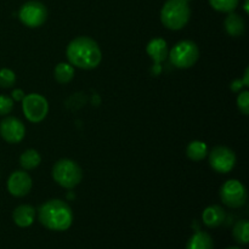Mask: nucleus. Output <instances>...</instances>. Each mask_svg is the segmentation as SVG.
Wrapping results in <instances>:
<instances>
[{
  "label": "nucleus",
  "mask_w": 249,
  "mask_h": 249,
  "mask_svg": "<svg viewBox=\"0 0 249 249\" xmlns=\"http://www.w3.org/2000/svg\"><path fill=\"white\" fill-rule=\"evenodd\" d=\"M66 55L71 65L82 70H94L102 60L99 44L89 36H78L73 39L68 44Z\"/></svg>",
  "instance_id": "1"
},
{
  "label": "nucleus",
  "mask_w": 249,
  "mask_h": 249,
  "mask_svg": "<svg viewBox=\"0 0 249 249\" xmlns=\"http://www.w3.org/2000/svg\"><path fill=\"white\" fill-rule=\"evenodd\" d=\"M41 225L53 231H66L71 228L73 213L71 207L61 199H50L38 211Z\"/></svg>",
  "instance_id": "2"
},
{
  "label": "nucleus",
  "mask_w": 249,
  "mask_h": 249,
  "mask_svg": "<svg viewBox=\"0 0 249 249\" xmlns=\"http://www.w3.org/2000/svg\"><path fill=\"white\" fill-rule=\"evenodd\" d=\"M190 15L189 0H168L160 11V21L165 28L179 31L186 26Z\"/></svg>",
  "instance_id": "3"
},
{
  "label": "nucleus",
  "mask_w": 249,
  "mask_h": 249,
  "mask_svg": "<svg viewBox=\"0 0 249 249\" xmlns=\"http://www.w3.org/2000/svg\"><path fill=\"white\" fill-rule=\"evenodd\" d=\"M53 178L60 186L65 189H74L82 181L83 170L74 160L63 158L53 165Z\"/></svg>",
  "instance_id": "4"
},
{
  "label": "nucleus",
  "mask_w": 249,
  "mask_h": 249,
  "mask_svg": "<svg viewBox=\"0 0 249 249\" xmlns=\"http://www.w3.org/2000/svg\"><path fill=\"white\" fill-rule=\"evenodd\" d=\"M168 56L174 67L186 70L198 61L199 49L192 40H181L173 46Z\"/></svg>",
  "instance_id": "5"
},
{
  "label": "nucleus",
  "mask_w": 249,
  "mask_h": 249,
  "mask_svg": "<svg viewBox=\"0 0 249 249\" xmlns=\"http://www.w3.org/2000/svg\"><path fill=\"white\" fill-rule=\"evenodd\" d=\"M23 114L32 123H40L45 119L49 112L48 100L39 94L24 95L22 99Z\"/></svg>",
  "instance_id": "6"
},
{
  "label": "nucleus",
  "mask_w": 249,
  "mask_h": 249,
  "mask_svg": "<svg viewBox=\"0 0 249 249\" xmlns=\"http://www.w3.org/2000/svg\"><path fill=\"white\" fill-rule=\"evenodd\" d=\"M19 21L29 28H36L45 23L48 18V10L45 5L36 0L24 2L18 11Z\"/></svg>",
  "instance_id": "7"
},
{
  "label": "nucleus",
  "mask_w": 249,
  "mask_h": 249,
  "mask_svg": "<svg viewBox=\"0 0 249 249\" xmlns=\"http://www.w3.org/2000/svg\"><path fill=\"white\" fill-rule=\"evenodd\" d=\"M220 198L230 208H240L247 202V190L238 180H228L220 189Z\"/></svg>",
  "instance_id": "8"
},
{
  "label": "nucleus",
  "mask_w": 249,
  "mask_h": 249,
  "mask_svg": "<svg viewBox=\"0 0 249 249\" xmlns=\"http://www.w3.org/2000/svg\"><path fill=\"white\" fill-rule=\"evenodd\" d=\"M209 164L215 172L226 174L235 167V152L226 146H216L209 153Z\"/></svg>",
  "instance_id": "9"
},
{
  "label": "nucleus",
  "mask_w": 249,
  "mask_h": 249,
  "mask_svg": "<svg viewBox=\"0 0 249 249\" xmlns=\"http://www.w3.org/2000/svg\"><path fill=\"white\" fill-rule=\"evenodd\" d=\"M0 135L6 142L18 143L26 135V128L16 117H6L0 123Z\"/></svg>",
  "instance_id": "10"
},
{
  "label": "nucleus",
  "mask_w": 249,
  "mask_h": 249,
  "mask_svg": "<svg viewBox=\"0 0 249 249\" xmlns=\"http://www.w3.org/2000/svg\"><path fill=\"white\" fill-rule=\"evenodd\" d=\"M32 189V178L23 170H17L7 180V190L15 197H24Z\"/></svg>",
  "instance_id": "11"
},
{
  "label": "nucleus",
  "mask_w": 249,
  "mask_h": 249,
  "mask_svg": "<svg viewBox=\"0 0 249 249\" xmlns=\"http://www.w3.org/2000/svg\"><path fill=\"white\" fill-rule=\"evenodd\" d=\"M146 53L150 56L151 60L155 62V68L152 70V72L157 75L160 72V65L163 61H165V58L169 55L167 41L162 38L152 39L146 46Z\"/></svg>",
  "instance_id": "12"
},
{
  "label": "nucleus",
  "mask_w": 249,
  "mask_h": 249,
  "mask_svg": "<svg viewBox=\"0 0 249 249\" xmlns=\"http://www.w3.org/2000/svg\"><path fill=\"white\" fill-rule=\"evenodd\" d=\"M225 211L224 208H221L220 206H209L207 207L203 211L202 214V220H203L204 225L208 226V228H218L225 220Z\"/></svg>",
  "instance_id": "13"
},
{
  "label": "nucleus",
  "mask_w": 249,
  "mask_h": 249,
  "mask_svg": "<svg viewBox=\"0 0 249 249\" xmlns=\"http://www.w3.org/2000/svg\"><path fill=\"white\" fill-rule=\"evenodd\" d=\"M36 218V209L29 204H21L12 213L15 224L19 228H28L33 224Z\"/></svg>",
  "instance_id": "14"
},
{
  "label": "nucleus",
  "mask_w": 249,
  "mask_h": 249,
  "mask_svg": "<svg viewBox=\"0 0 249 249\" xmlns=\"http://www.w3.org/2000/svg\"><path fill=\"white\" fill-rule=\"evenodd\" d=\"M224 27L229 36H241L246 31V22L242 17L235 12H229L224 21Z\"/></svg>",
  "instance_id": "15"
},
{
  "label": "nucleus",
  "mask_w": 249,
  "mask_h": 249,
  "mask_svg": "<svg viewBox=\"0 0 249 249\" xmlns=\"http://www.w3.org/2000/svg\"><path fill=\"white\" fill-rule=\"evenodd\" d=\"M213 238L203 231H198L187 241L186 249H213Z\"/></svg>",
  "instance_id": "16"
},
{
  "label": "nucleus",
  "mask_w": 249,
  "mask_h": 249,
  "mask_svg": "<svg viewBox=\"0 0 249 249\" xmlns=\"http://www.w3.org/2000/svg\"><path fill=\"white\" fill-rule=\"evenodd\" d=\"M186 155L194 162H198V160H204L208 155V146L206 145V142L199 140L191 141V142L187 145L186 148Z\"/></svg>",
  "instance_id": "17"
},
{
  "label": "nucleus",
  "mask_w": 249,
  "mask_h": 249,
  "mask_svg": "<svg viewBox=\"0 0 249 249\" xmlns=\"http://www.w3.org/2000/svg\"><path fill=\"white\" fill-rule=\"evenodd\" d=\"M53 77L60 84H67L74 77V68L71 63L60 62L55 67L53 71Z\"/></svg>",
  "instance_id": "18"
},
{
  "label": "nucleus",
  "mask_w": 249,
  "mask_h": 249,
  "mask_svg": "<svg viewBox=\"0 0 249 249\" xmlns=\"http://www.w3.org/2000/svg\"><path fill=\"white\" fill-rule=\"evenodd\" d=\"M41 162V157L39 155L38 151L33 150V148H29V150H26L19 157V164L23 169L26 170H32L36 169Z\"/></svg>",
  "instance_id": "19"
},
{
  "label": "nucleus",
  "mask_w": 249,
  "mask_h": 249,
  "mask_svg": "<svg viewBox=\"0 0 249 249\" xmlns=\"http://www.w3.org/2000/svg\"><path fill=\"white\" fill-rule=\"evenodd\" d=\"M233 238L240 245H247L249 242V223L247 220H240L235 224L232 230Z\"/></svg>",
  "instance_id": "20"
},
{
  "label": "nucleus",
  "mask_w": 249,
  "mask_h": 249,
  "mask_svg": "<svg viewBox=\"0 0 249 249\" xmlns=\"http://www.w3.org/2000/svg\"><path fill=\"white\" fill-rule=\"evenodd\" d=\"M240 0H209V4L219 12H232L238 6Z\"/></svg>",
  "instance_id": "21"
},
{
  "label": "nucleus",
  "mask_w": 249,
  "mask_h": 249,
  "mask_svg": "<svg viewBox=\"0 0 249 249\" xmlns=\"http://www.w3.org/2000/svg\"><path fill=\"white\" fill-rule=\"evenodd\" d=\"M16 83V74L14 71L9 70V68H1L0 70V87L9 89L12 88Z\"/></svg>",
  "instance_id": "22"
},
{
  "label": "nucleus",
  "mask_w": 249,
  "mask_h": 249,
  "mask_svg": "<svg viewBox=\"0 0 249 249\" xmlns=\"http://www.w3.org/2000/svg\"><path fill=\"white\" fill-rule=\"evenodd\" d=\"M14 108V100L6 95H0V116H6Z\"/></svg>",
  "instance_id": "23"
},
{
  "label": "nucleus",
  "mask_w": 249,
  "mask_h": 249,
  "mask_svg": "<svg viewBox=\"0 0 249 249\" xmlns=\"http://www.w3.org/2000/svg\"><path fill=\"white\" fill-rule=\"evenodd\" d=\"M237 107L242 114L248 116L249 114V92L242 91L237 96Z\"/></svg>",
  "instance_id": "24"
},
{
  "label": "nucleus",
  "mask_w": 249,
  "mask_h": 249,
  "mask_svg": "<svg viewBox=\"0 0 249 249\" xmlns=\"http://www.w3.org/2000/svg\"><path fill=\"white\" fill-rule=\"evenodd\" d=\"M24 92L21 89H16L12 91V100H16V101H22V99L24 97Z\"/></svg>",
  "instance_id": "25"
},
{
  "label": "nucleus",
  "mask_w": 249,
  "mask_h": 249,
  "mask_svg": "<svg viewBox=\"0 0 249 249\" xmlns=\"http://www.w3.org/2000/svg\"><path fill=\"white\" fill-rule=\"evenodd\" d=\"M242 87H245V85H243L242 80H240V79L235 80V82L231 84V89H232V91H236V92L240 91V90L242 89Z\"/></svg>",
  "instance_id": "26"
},
{
  "label": "nucleus",
  "mask_w": 249,
  "mask_h": 249,
  "mask_svg": "<svg viewBox=\"0 0 249 249\" xmlns=\"http://www.w3.org/2000/svg\"><path fill=\"white\" fill-rule=\"evenodd\" d=\"M248 74H249V70L248 68H246V72H245V80H243V85L245 87H248L249 85V82H248Z\"/></svg>",
  "instance_id": "27"
},
{
  "label": "nucleus",
  "mask_w": 249,
  "mask_h": 249,
  "mask_svg": "<svg viewBox=\"0 0 249 249\" xmlns=\"http://www.w3.org/2000/svg\"><path fill=\"white\" fill-rule=\"evenodd\" d=\"M248 1H249V0H246V1H245V11L247 12V14H249V9H248Z\"/></svg>",
  "instance_id": "28"
},
{
  "label": "nucleus",
  "mask_w": 249,
  "mask_h": 249,
  "mask_svg": "<svg viewBox=\"0 0 249 249\" xmlns=\"http://www.w3.org/2000/svg\"><path fill=\"white\" fill-rule=\"evenodd\" d=\"M226 249H242V248H240V247H229V248H226Z\"/></svg>",
  "instance_id": "29"
}]
</instances>
